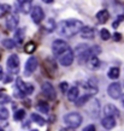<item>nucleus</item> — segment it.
<instances>
[{"label": "nucleus", "mask_w": 124, "mask_h": 131, "mask_svg": "<svg viewBox=\"0 0 124 131\" xmlns=\"http://www.w3.org/2000/svg\"><path fill=\"white\" fill-rule=\"evenodd\" d=\"M113 39H115L116 41H119L120 39H122V35H120V34H118V32H116V34L113 35Z\"/></svg>", "instance_id": "nucleus-37"}, {"label": "nucleus", "mask_w": 124, "mask_h": 131, "mask_svg": "<svg viewBox=\"0 0 124 131\" xmlns=\"http://www.w3.org/2000/svg\"><path fill=\"white\" fill-rule=\"evenodd\" d=\"M3 46H4L5 48H7V49H12V48L16 46V42L13 40H11V39H5V40L3 41Z\"/></svg>", "instance_id": "nucleus-28"}, {"label": "nucleus", "mask_w": 124, "mask_h": 131, "mask_svg": "<svg viewBox=\"0 0 124 131\" xmlns=\"http://www.w3.org/2000/svg\"><path fill=\"white\" fill-rule=\"evenodd\" d=\"M18 25V16L15 13H11L6 19V27L8 30H15Z\"/></svg>", "instance_id": "nucleus-13"}, {"label": "nucleus", "mask_w": 124, "mask_h": 131, "mask_svg": "<svg viewBox=\"0 0 124 131\" xmlns=\"http://www.w3.org/2000/svg\"><path fill=\"white\" fill-rule=\"evenodd\" d=\"M25 118V111H24L23 108H20V110H17L15 112V114H13V119L15 122H20V120H23Z\"/></svg>", "instance_id": "nucleus-23"}, {"label": "nucleus", "mask_w": 124, "mask_h": 131, "mask_svg": "<svg viewBox=\"0 0 124 131\" xmlns=\"http://www.w3.org/2000/svg\"><path fill=\"white\" fill-rule=\"evenodd\" d=\"M117 7L119 8V12L122 13V16L124 17V4L123 3H118V4H117Z\"/></svg>", "instance_id": "nucleus-35"}, {"label": "nucleus", "mask_w": 124, "mask_h": 131, "mask_svg": "<svg viewBox=\"0 0 124 131\" xmlns=\"http://www.w3.org/2000/svg\"><path fill=\"white\" fill-rule=\"evenodd\" d=\"M7 68L11 72H18V68H19V58L16 54H11L7 58Z\"/></svg>", "instance_id": "nucleus-10"}, {"label": "nucleus", "mask_w": 124, "mask_h": 131, "mask_svg": "<svg viewBox=\"0 0 124 131\" xmlns=\"http://www.w3.org/2000/svg\"><path fill=\"white\" fill-rule=\"evenodd\" d=\"M86 64H87V66H88L90 70H98V69L100 68V60H99V58L98 57H90V58H88V60L86 61Z\"/></svg>", "instance_id": "nucleus-15"}, {"label": "nucleus", "mask_w": 124, "mask_h": 131, "mask_svg": "<svg viewBox=\"0 0 124 131\" xmlns=\"http://www.w3.org/2000/svg\"><path fill=\"white\" fill-rule=\"evenodd\" d=\"M83 28V23L78 19H65L61 20L58 25V32L59 35L64 37H72L81 31Z\"/></svg>", "instance_id": "nucleus-1"}, {"label": "nucleus", "mask_w": 124, "mask_h": 131, "mask_svg": "<svg viewBox=\"0 0 124 131\" xmlns=\"http://www.w3.org/2000/svg\"><path fill=\"white\" fill-rule=\"evenodd\" d=\"M110 18V13H108L107 10H101L96 13V19L99 20L100 23H106Z\"/></svg>", "instance_id": "nucleus-18"}, {"label": "nucleus", "mask_w": 124, "mask_h": 131, "mask_svg": "<svg viewBox=\"0 0 124 131\" xmlns=\"http://www.w3.org/2000/svg\"><path fill=\"white\" fill-rule=\"evenodd\" d=\"M3 76H4V72H3V68L0 66V81L3 80Z\"/></svg>", "instance_id": "nucleus-40"}, {"label": "nucleus", "mask_w": 124, "mask_h": 131, "mask_svg": "<svg viewBox=\"0 0 124 131\" xmlns=\"http://www.w3.org/2000/svg\"><path fill=\"white\" fill-rule=\"evenodd\" d=\"M19 6H20V8H22V11H23L24 13H28V12H30V3H29V1L20 3Z\"/></svg>", "instance_id": "nucleus-30"}, {"label": "nucleus", "mask_w": 124, "mask_h": 131, "mask_svg": "<svg viewBox=\"0 0 124 131\" xmlns=\"http://www.w3.org/2000/svg\"><path fill=\"white\" fill-rule=\"evenodd\" d=\"M24 1H29V3H30V1H33V0H24Z\"/></svg>", "instance_id": "nucleus-43"}, {"label": "nucleus", "mask_w": 124, "mask_h": 131, "mask_svg": "<svg viewBox=\"0 0 124 131\" xmlns=\"http://www.w3.org/2000/svg\"><path fill=\"white\" fill-rule=\"evenodd\" d=\"M119 73H120V71L118 68H111L107 72V76H108V78H111V80H117L119 77Z\"/></svg>", "instance_id": "nucleus-21"}, {"label": "nucleus", "mask_w": 124, "mask_h": 131, "mask_svg": "<svg viewBox=\"0 0 124 131\" xmlns=\"http://www.w3.org/2000/svg\"><path fill=\"white\" fill-rule=\"evenodd\" d=\"M0 131H4V130H3V129H0Z\"/></svg>", "instance_id": "nucleus-45"}, {"label": "nucleus", "mask_w": 124, "mask_h": 131, "mask_svg": "<svg viewBox=\"0 0 124 131\" xmlns=\"http://www.w3.org/2000/svg\"><path fill=\"white\" fill-rule=\"evenodd\" d=\"M10 101H11L10 96H8L4 90H0V105H6V103H8Z\"/></svg>", "instance_id": "nucleus-25"}, {"label": "nucleus", "mask_w": 124, "mask_h": 131, "mask_svg": "<svg viewBox=\"0 0 124 131\" xmlns=\"http://www.w3.org/2000/svg\"><path fill=\"white\" fill-rule=\"evenodd\" d=\"M100 36L104 41H107V40L111 39V34H110V31H108L107 29H102V30H100Z\"/></svg>", "instance_id": "nucleus-29"}, {"label": "nucleus", "mask_w": 124, "mask_h": 131, "mask_svg": "<svg viewBox=\"0 0 124 131\" xmlns=\"http://www.w3.org/2000/svg\"><path fill=\"white\" fill-rule=\"evenodd\" d=\"M90 94H86V95H82L81 97H77L76 100H75V103H76L77 107H82V106H84L86 103L88 102V100L90 99Z\"/></svg>", "instance_id": "nucleus-20"}, {"label": "nucleus", "mask_w": 124, "mask_h": 131, "mask_svg": "<svg viewBox=\"0 0 124 131\" xmlns=\"http://www.w3.org/2000/svg\"><path fill=\"white\" fill-rule=\"evenodd\" d=\"M116 118H113V117H108L106 115L104 119L101 120V125L106 129V130H111L113 127L116 126Z\"/></svg>", "instance_id": "nucleus-14"}, {"label": "nucleus", "mask_w": 124, "mask_h": 131, "mask_svg": "<svg viewBox=\"0 0 124 131\" xmlns=\"http://www.w3.org/2000/svg\"><path fill=\"white\" fill-rule=\"evenodd\" d=\"M78 94H80V90H78V88L77 87L69 88L68 89V99H69V101L74 102V101L78 97Z\"/></svg>", "instance_id": "nucleus-17"}, {"label": "nucleus", "mask_w": 124, "mask_h": 131, "mask_svg": "<svg viewBox=\"0 0 124 131\" xmlns=\"http://www.w3.org/2000/svg\"><path fill=\"white\" fill-rule=\"evenodd\" d=\"M87 48H88V46H87V45H83V43H82V45H78V46L75 48V52H76L77 56H78V54H81V53H83V52L86 51Z\"/></svg>", "instance_id": "nucleus-32"}, {"label": "nucleus", "mask_w": 124, "mask_h": 131, "mask_svg": "<svg viewBox=\"0 0 124 131\" xmlns=\"http://www.w3.org/2000/svg\"><path fill=\"white\" fill-rule=\"evenodd\" d=\"M80 32L83 39H93L94 35H95V31H94V29L92 27H83Z\"/></svg>", "instance_id": "nucleus-16"}, {"label": "nucleus", "mask_w": 124, "mask_h": 131, "mask_svg": "<svg viewBox=\"0 0 124 131\" xmlns=\"http://www.w3.org/2000/svg\"><path fill=\"white\" fill-rule=\"evenodd\" d=\"M59 87H60L61 93H66V91H68V89H69V84L66 83V82H63V83L59 84Z\"/></svg>", "instance_id": "nucleus-34"}, {"label": "nucleus", "mask_w": 124, "mask_h": 131, "mask_svg": "<svg viewBox=\"0 0 124 131\" xmlns=\"http://www.w3.org/2000/svg\"><path fill=\"white\" fill-rule=\"evenodd\" d=\"M36 108H37L40 112L45 113V114H47L48 111H49V106H48V103L45 102V101H40V102L36 105Z\"/></svg>", "instance_id": "nucleus-22"}, {"label": "nucleus", "mask_w": 124, "mask_h": 131, "mask_svg": "<svg viewBox=\"0 0 124 131\" xmlns=\"http://www.w3.org/2000/svg\"><path fill=\"white\" fill-rule=\"evenodd\" d=\"M107 94L110 95V97H112L115 100H118L122 95V85L118 82H113L108 85L107 88Z\"/></svg>", "instance_id": "nucleus-7"}, {"label": "nucleus", "mask_w": 124, "mask_h": 131, "mask_svg": "<svg viewBox=\"0 0 124 131\" xmlns=\"http://www.w3.org/2000/svg\"><path fill=\"white\" fill-rule=\"evenodd\" d=\"M36 49V45L35 42H33V41H30V42H28V43H25V47H24V51L27 52L28 54H32L33 52Z\"/></svg>", "instance_id": "nucleus-26"}, {"label": "nucleus", "mask_w": 124, "mask_h": 131, "mask_svg": "<svg viewBox=\"0 0 124 131\" xmlns=\"http://www.w3.org/2000/svg\"><path fill=\"white\" fill-rule=\"evenodd\" d=\"M42 1H44V3H46V4H52L54 0H42Z\"/></svg>", "instance_id": "nucleus-42"}, {"label": "nucleus", "mask_w": 124, "mask_h": 131, "mask_svg": "<svg viewBox=\"0 0 124 131\" xmlns=\"http://www.w3.org/2000/svg\"><path fill=\"white\" fill-rule=\"evenodd\" d=\"M57 59H58L60 65H63V66H70L74 63V52H72L71 48L69 47L64 53H61L60 56L57 57Z\"/></svg>", "instance_id": "nucleus-5"}, {"label": "nucleus", "mask_w": 124, "mask_h": 131, "mask_svg": "<svg viewBox=\"0 0 124 131\" xmlns=\"http://www.w3.org/2000/svg\"><path fill=\"white\" fill-rule=\"evenodd\" d=\"M104 114L108 115V117L117 118V117H119V111H118V108H117L116 106H113L111 103H107L104 107Z\"/></svg>", "instance_id": "nucleus-12"}, {"label": "nucleus", "mask_w": 124, "mask_h": 131, "mask_svg": "<svg viewBox=\"0 0 124 131\" xmlns=\"http://www.w3.org/2000/svg\"><path fill=\"white\" fill-rule=\"evenodd\" d=\"M10 82H11V77H10V76H5L4 83H10Z\"/></svg>", "instance_id": "nucleus-39"}, {"label": "nucleus", "mask_w": 124, "mask_h": 131, "mask_svg": "<svg viewBox=\"0 0 124 131\" xmlns=\"http://www.w3.org/2000/svg\"><path fill=\"white\" fill-rule=\"evenodd\" d=\"M30 13H32V19L34 20V23H36V24H40L41 22H42V19H44V17H45L44 10H42L40 6L33 7L32 11H30Z\"/></svg>", "instance_id": "nucleus-11"}, {"label": "nucleus", "mask_w": 124, "mask_h": 131, "mask_svg": "<svg viewBox=\"0 0 124 131\" xmlns=\"http://www.w3.org/2000/svg\"><path fill=\"white\" fill-rule=\"evenodd\" d=\"M120 101H122V105H123V107H124V94H122V95H120Z\"/></svg>", "instance_id": "nucleus-41"}, {"label": "nucleus", "mask_w": 124, "mask_h": 131, "mask_svg": "<svg viewBox=\"0 0 124 131\" xmlns=\"http://www.w3.org/2000/svg\"><path fill=\"white\" fill-rule=\"evenodd\" d=\"M32 131H39V130H32Z\"/></svg>", "instance_id": "nucleus-44"}, {"label": "nucleus", "mask_w": 124, "mask_h": 131, "mask_svg": "<svg viewBox=\"0 0 124 131\" xmlns=\"http://www.w3.org/2000/svg\"><path fill=\"white\" fill-rule=\"evenodd\" d=\"M63 120H64V123L69 127L76 129V127H78L82 124V115L78 112H70V113L64 115Z\"/></svg>", "instance_id": "nucleus-3"}, {"label": "nucleus", "mask_w": 124, "mask_h": 131, "mask_svg": "<svg viewBox=\"0 0 124 131\" xmlns=\"http://www.w3.org/2000/svg\"><path fill=\"white\" fill-rule=\"evenodd\" d=\"M84 106H87L86 108V112L89 114V117H92V118H98V115H99V112H100V103L96 99H93L88 100V102L86 103Z\"/></svg>", "instance_id": "nucleus-4"}, {"label": "nucleus", "mask_w": 124, "mask_h": 131, "mask_svg": "<svg viewBox=\"0 0 124 131\" xmlns=\"http://www.w3.org/2000/svg\"><path fill=\"white\" fill-rule=\"evenodd\" d=\"M30 117H32V120H33V122H34V123H36V124H39V125H45V123H46L45 118H42L41 115L36 114V113H33Z\"/></svg>", "instance_id": "nucleus-24"}, {"label": "nucleus", "mask_w": 124, "mask_h": 131, "mask_svg": "<svg viewBox=\"0 0 124 131\" xmlns=\"http://www.w3.org/2000/svg\"><path fill=\"white\" fill-rule=\"evenodd\" d=\"M83 131H96V130H95V126L93 124H90V125H87V126L84 127Z\"/></svg>", "instance_id": "nucleus-36"}, {"label": "nucleus", "mask_w": 124, "mask_h": 131, "mask_svg": "<svg viewBox=\"0 0 124 131\" xmlns=\"http://www.w3.org/2000/svg\"><path fill=\"white\" fill-rule=\"evenodd\" d=\"M54 28H56V23H54V19L49 18V19L47 20L46 25H45V29H46L48 32H51V31H53V30H54Z\"/></svg>", "instance_id": "nucleus-27"}, {"label": "nucleus", "mask_w": 124, "mask_h": 131, "mask_svg": "<svg viewBox=\"0 0 124 131\" xmlns=\"http://www.w3.org/2000/svg\"><path fill=\"white\" fill-rule=\"evenodd\" d=\"M59 131H75V129H72V127H63Z\"/></svg>", "instance_id": "nucleus-38"}, {"label": "nucleus", "mask_w": 124, "mask_h": 131, "mask_svg": "<svg viewBox=\"0 0 124 131\" xmlns=\"http://www.w3.org/2000/svg\"><path fill=\"white\" fill-rule=\"evenodd\" d=\"M8 118V111L7 108L1 107L0 108V120H6Z\"/></svg>", "instance_id": "nucleus-31"}, {"label": "nucleus", "mask_w": 124, "mask_h": 131, "mask_svg": "<svg viewBox=\"0 0 124 131\" xmlns=\"http://www.w3.org/2000/svg\"><path fill=\"white\" fill-rule=\"evenodd\" d=\"M41 89H42V93L45 94L46 97H48L49 100L56 99V90H54V87H53L49 82H45V83H42Z\"/></svg>", "instance_id": "nucleus-9"}, {"label": "nucleus", "mask_w": 124, "mask_h": 131, "mask_svg": "<svg viewBox=\"0 0 124 131\" xmlns=\"http://www.w3.org/2000/svg\"><path fill=\"white\" fill-rule=\"evenodd\" d=\"M70 47L64 40H54L52 43V51H53V54L56 57L60 56L61 53H64L68 48Z\"/></svg>", "instance_id": "nucleus-6"}, {"label": "nucleus", "mask_w": 124, "mask_h": 131, "mask_svg": "<svg viewBox=\"0 0 124 131\" xmlns=\"http://www.w3.org/2000/svg\"><path fill=\"white\" fill-rule=\"evenodd\" d=\"M34 91V87L30 83H25L23 80L17 78L16 80V87H15V91L13 95L16 96L17 99H23L25 95H30Z\"/></svg>", "instance_id": "nucleus-2"}, {"label": "nucleus", "mask_w": 124, "mask_h": 131, "mask_svg": "<svg viewBox=\"0 0 124 131\" xmlns=\"http://www.w3.org/2000/svg\"><path fill=\"white\" fill-rule=\"evenodd\" d=\"M10 10V6H7V5H1L0 4V17H3L6 13V12Z\"/></svg>", "instance_id": "nucleus-33"}, {"label": "nucleus", "mask_w": 124, "mask_h": 131, "mask_svg": "<svg viewBox=\"0 0 124 131\" xmlns=\"http://www.w3.org/2000/svg\"><path fill=\"white\" fill-rule=\"evenodd\" d=\"M36 68H37V59L35 57H30L24 65V76H27V77L32 76L35 72Z\"/></svg>", "instance_id": "nucleus-8"}, {"label": "nucleus", "mask_w": 124, "mask_h": 131, "mask_svg": "<svg viewBox=\"0 0 124 131\" xmlns=\"http://www.w3.org/2000/svg\"><path fill=\"white\" fill-rule=\"evenodd\" d=\"M24 37H25V29L24 28L17 29L16 32H15V42H17V43H22V42L24 41Z\"/></svg>", "instance_id": "nucleus-19"}]
</instances>
